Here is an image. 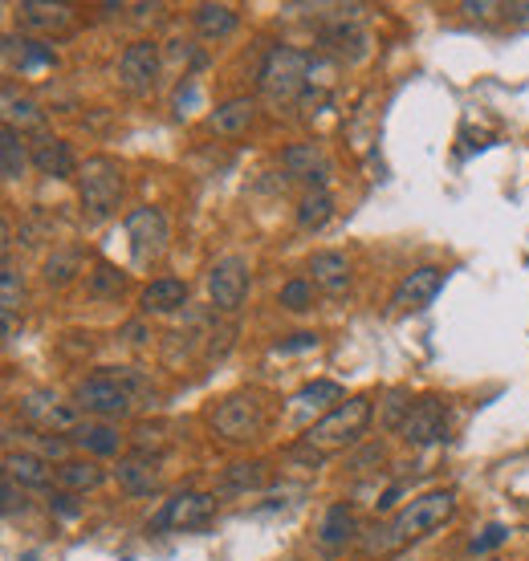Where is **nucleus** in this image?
<instances>
[{"mask_svg":"<svg viewBox=\"0 0 529 561\" xmlns=\"http://www.w3.org/2000/svg\"><path fill=\"white\" fill-rule=\"evenodd\" d=\"M249 293V261L245 257H224L208 269V297L216 309H237Z\"/></svg>","mask_w":529,"mask_h":561,"instance_id":"obj_12","label":"nucleus"},{"mask_svg":"<svg viewBox=\"0 0 529 561\" xmlns=\"http://www.w3.org/2000/svg\"><path fill=\"white\" fill-rule=\"evenodd\" d=\"M310 281L326 293H342L350 285V261L342 253H314L310 257Z\"/></svg>","mask_w":529,"mask_h":561,"instance_id":"obj_24","label":"nucleus"},{"mask_svg":"<svg viewBox=\"0 0 529 561\" xmlns=\"http://www.w3.org/2000/svg\"><path fill=\"white\" fill-rule=\"evenodd\" d=\"M216 513V496L212 492H180V496H171V501L155 513L151 529H200L208 525Z\"/></svg>","mask_w":529,"mask_h":561,"instance_id":"obj_11","label":"nucleus"},{"mask_svg":"<svg viewBox=\"0 0 529 561\" xmlns=\"http://www.w3.org/2000/svg\"><path fill=\"white\" fill-rule=\"evenodd\" d=\"M123 167L114 163L110 155H94L82 163V175H78V192H82V204L90 212V220H110L119 212V200H123Z\"/></svg>","mask_w":529,"mask_h":561,"instance_id":"obj_4","label":"nucleus"},{"mask_svg":"<svg viewBox=\"0 0 529 561\" xmlns=\"http://www.w3.org/2000/svg\"><path fill=\"white\" fill-rule=\"evenodd\" d=\"M456 517V492L452 488H436V492H424L416 496L407 509H399L387 525H375L367 537H363V553L367 557H379V553H391L407 541H420L428 533H436L440 525H448Z\"/></svg>","mask_w":529,"mask_h":561,"instance_id":"obj_1","label":"nucleus"},{"mask_svg":"<svg viewBox=\"0 0 529 561\" xmlns=\"http://www.w3.org/2000/svg\"><path fill=\"white\" fill-rule=\"evenodd\" d=\"M188 301V285L180 277H155L143 289V314H171Z\"/></svg>","mask_w":529,"mask_h":561,"instance_id":"obj_22","label":"nucleus"},{"mask_svg":"<svg viewBox=\"0 0 529 561\" xmlns=\"http://www.w3.org/2000/svg\"><path fill=\"white\" fill-rule=\"evenodd\" d=\"M192 21H196V33L204 41H224V37L237 33V25H241V17H237V9H232V5H200L192 13Z\"/></svg>","mask_w":529,"mask_h":561,"instance_id":"obj_23","label":"nucleus"},{"mask_svg":"<svg viewBox=\"0 0 529 561\" xmlns=\"http://www.w3.org/2000/svg\"><path fill=\"white\" fill-rule=\"evenodd\" d=\"M330 216H334V196L322 192V187H310V192L298 200V228L314 232V228L330 224Z\"/></svg>","mask_w":529,"mask_h":561,"instance_id":"obj_31","label":"nucleus"},{"mask_svg":"<svg viewBox=\"0 0 529 561\" xmlns=\"http://www.w3.org/2000/svg\"><path fill=\"white\" fill-rule=\"evenodd\" d=\"M57 480H62L66 492H90V488L106 484V468L98 460H66L57 468Z\"/></svg>","mask_w":529,"mask_h":561,"instance_id":"obj_28","label":"nucleus"},{"mask_svg":"<svg viewBox=\"0 0 529 561\" xmlns=\"http://www.w3.org/2000/svg\"><path fill=\"white\" fill-rule=\"evenodd\" d=\"M281 305H285V309H293V314H306V309L314 305V285H310V281H302V277L285 281V285H281Z\"/></svg>","mask_w":529,"mask_h":561,"instance_id":"obj_37","label":"nucleus"},{"mask_svg":"<svg viewBox=\"0 0 529 561\" xmlns=\"http://www.w3.org/2000/svg\"><path fill=\"white\" fill-rule=\"evenodd\" d=\"M310 66H314V57L302 53V49H293V45H273L261 61V74H257V86L265 94L269 106H289V102H298L310 86Z\"/></svg>","mask_w":529,"mask_h":561,"instance_id":"obj_3","label":"nucleus"},{"mask_svg":"<svg viewBox=\"0 0 529 561\" xmlns=\"http://www.w3.org/2000/svg\"><path fill=\"white\" fill-rule=\"evenodd\" d=\"M269 484V464L261 460H241V464H228L216 480V492L220 496H245V492H257Z\"/></svg>","mask_w":529,"mask_h":561,"instance_id":"obj_19","label":"nucleus"},{"mask_svg":"<svg viewBox=\"0 0 529 561\" xmlns=\"http://www.w3.org/2000/svg\"><path fill=\"white\" fill-rule=\"evenodd\" d=\"M355 537H359V517H355V509H350V505H330L322 513V525H318V545L322 549L338 553Z\"/></svg>","mask_w":529,"mask_h":561,"instance_id":"obj_18","label":"nucleus"},{"mask_svg":"<svg viewBox=\"0 0 529 561\" xmlns=\"http://www.w3.org/2000/svg\"><path fill=\"white\" fill-rule=\"evenodd\" d=\"M5 476L17 480L21 488H45L49 484V468L41 456H29V452H9L5 456Z\"/></svg>","mask_w":529,"mask_h":561,"instance_id":"obj_29","label":"nucleus"},{"mask_svg":"<svg viewBox=\"0 0 529 561\" xmlns=\"http://www.w3.org/2000/svg\"><path fill=\"white\" fill-rule=\"evenodd\" d=\"M70 435H74V444H78L82 452H90L94 460L119 456V448H123V435H119V427H110V423H78Z\"/></svg>","mask_w":529,"mask_h":561,"instance_id":"obj_21","label":"nucleus"},{"mask_svg":"<svg viewBox=\"0 0 529 561\" xmlns=\"http://www.w3.org/2000/svg\"><path fill=\"white\" fill-rule=\"evenodd\" d=\"M74 403L98 419H127L139 399L131 395V387L119 379V370H102V374H90V379L78 383L74 391Z\"/></svg>","mask_w":529,"mask_h":561,"instance_id":"obj_5","label":"nucleus"},{"mask_svg":"<svg viewBox=\"0 0 529 561\" xmlns=\"http://www.w3.org/2000/svg\"><path fill=\"white\" fill-rule=\"evenodd\" d=\"M17 305H21V285L13 265L5 261V273H0V314H5V334L13 338V318H17Z\"/></svg>","mask_w":529,"mask_h":561,"instance_id":"obj_35","label":"nucleus"},{"mask_svg":"<svg viewBox=\"0 0 529 561\" xmlns=\"http://www.w3.org/2000/svg\"><path fill=\"white\" fill-rule=\"evenodd\" d=\"M70 21H74L70 5H49V0H25V5H21V25L25 29L49 33V29H66Z\"/></svg>","mask_w":529,"mask_h":561,"instance_id":"obj_25","label":"nucleus"},{"mask_svg":"<svg viewBox=\"0 0 529 561\" xmlns=\"http://www.w3.org/2000/svg\"><path fill=\"white\" fill-rule=\"evenodd\" d=\"M21 415H25V423H33L37 431H53V435L78 427V423H74V407H66L53 391H33V395H25V399H21Z\"/></svg>","mask_w":529,"mask_h":561,"instance_id":"obj_14","label":"nucleus"},{"mask_svg":"<svg viewBox=\"0 0 529 561\" xmlns=\"http://www.w3.org/2000/svg\"><path fill=\"white\" fill-rule=\"evenodd\" d=\"M403 399H407V391H391V395H387V427H395V431H399L403 419H407L403 411H411V403H403Z\"/></svg>","mask_w":529,"mask_h":561,"instance_id":"obj_41","label":"nucleus"},{"mask_svg":"<svg viewBox=\"0 0 529 561\" xmlns=\"http://www.w3.org/2000/svg\"><path fill=\"white\" fill-rule=\"evenodd\" d=\"M159 78V45L155 41H135L119 57V82L127 94H147Z\"/></svg>","mask_w":529,"mask_h":561,"instance_id":"obj_13","label":"nucleus"},{"mask_svg":"<svg viewBox=\"0 0 529 561\" xmlns=\"http://www.w3.org/2000/svg\"><path fill=\"white\" fill-rule=\"evenodd\" d=\"M82 273V253L78 248H57V253L45 261V281L49 285H70Z\"/></svg>","mask_w":529,"mask_h":561,"instance_id":"obj_33","label":"nucleus"},{"mask_svg":"<svg viewBox=\"0 0 529 561\" xmlns=\"http://www.w3.org/2000/svg\"><path fill=\"white\" fill-rule=\"evenodd\" d=\"M399 435H403V444H411V448L440 444L444 435H448V407H444L436 395H428V399H420V403H411V411H407Z\"/></svg>","mask_w":529,"mask_h":561,"instance_id":"obj_9","label":"nucleus"},{"mask_svg":"<svg viewBox=\"0 0 529 561\" xmlns=\"http://www.w3.org/2000/svg\"><path fill=\"white\" fill-rule=\"evenodd\" d=\"M444 281H448V273H444L440 265H420V269H411V273L395 285V293H391V309H395V314H416V309H428V305L436 301V293L444 289Z\"/></svg>","mask_w":529,"mask_h":561,"instance_id":"obj_10","label":"nucleus"},{"mask_svg":"<svg viewBox=\"0 0 529 561\" xmlns=\"http://www.w3.org/2000/svg\"><path fill=\"white\" fill-rule=\"evenodd\" d=\"M399 492H403V488H399V484H395V488H387V492H383V496H379V509H391V505H395V501H399Z\"/></svg>","mask_w":529,"mask_h":561,"instance_id":"obj_46","label":"nucleus"},{"mask_svg":"<svg viewBox=\"0 0 529 561\" xmlns=\"http://www.w3.org/2000/svg\"><path fill=\"white\" fill-rule=\"evenodd\" d=\"M346 399V391L338 387V383H330V379H318V383H310V387H302L298 395L289 399V407H293V415H306V411H322V407H338Z\"/></svg>","mask_w":529,"mask_h":561,"instance_id":"obj_27","label":"nucleus"},{"mask_svg":"<svg viewBox=\"0 0 529 561\" xmlns=\"http://www.w3.org/2000/svg\"><path fill=\"white\" fill-rule=\"evenodd\" d=\"M29 163H33V151L25 147V135L5 127V131H0V171H5V179L9 183L21 179L29 171Z\"/></svg>","mask_w":529,"mask_h":561,"instance_id":"obj_26","label":"nucleus"},{"mask_svg":"<svg viewBox=\"0 0 529 561\" xmlns=\"http://www.w3.org/2000/svg\"><path fill=\"white\" fill-rule=\"evenodd\" d=\"M0 496H5V517H13V513H17V505L25 509V488H21L17 480H9V476L0 480Z\"/></svg>","mask_w":529,"mask_h":561,"instance_id":"obj_39","label":"nucleus"},{"mask_svg":"<svg viewBox=\"0 0 529 561\" xmlns=\"http://www.w3.org/2000/svg\"><path fill=\"white\" fill-rule=\"evenodd\" d=\"M505 541H509V529H505L501 521H493V525H485L481 537H473V553H489V549H497V545H505Z\"/></svg>","mask_w":529,"mask_h":561,"instance_id":"obj_38","label":"nucleus"},{"mask_svg":"<svg viewBox=\"0 0 529 561\" xmlns=\"http://www.w3.org/2000/svg\"><path fill=\"white\" fill-rule=\"evenodd\" d=\"M253 118H257V102L253 98H228V102H220L212 114H208V127L216 131V135H245L249 127H253Z\"/></svg>","mask_w":529,"mask_h":561,"instance_id":"obj_20","label":"nucleus"},{"mask_svg":"<svg viewBox=\"0 0 529 561\" xmlns=\"http://www.w3.org/2000/svg\"><path fill=\"white\" fill-rule=\"evenodd\" d=\"M192 106H200V86L192 78H184V86L175 90V110H180V118H184V114H192Z\"/></svg>","mask_w":529,"mask_h":561,"instance_id":"obj_40","label":"nucleus"},{"mask_svg":"<svg viewBox=\"0 0 529 561\" xmlns=\"http://www.w3.org/2000/svg\"><path fill=\"white\" fill-rule=\"evenodd\" d=\"M281 167L293 175V179H306L310 187H322L326 192V183H330V159L322 155L318 143H293L281 151Z\"/></svg>","mask_w":529,"mask_h":561,"instance_id":"obj_15","label":"nucleus"},{"mask_svg":"<svg viewBox=\"0 0 529 561\" xmlns=\"http://www.w3.org/2000/svg\"><path fill=\"white\" fill-rule=\"evenodd\" d=\"M114 480H119V488L127 496H151V492H159V460L131 452L114 468Z\"/></svg>","mask_w":529,"mask_h":561,"instance_id":"obj_16","label":"nucleus"},{"mask_svg":"<svg viewBox=\"0 0 529 561\" xmlns=\"http://www.w3.org/2000/svg\"><path fill=\"white\" fill-rule=\"evenodd\" d=\"M49 509H53L57 517H66V521H74V517L82 513V505L74 501V492H57V496H53V501H49Z\"/></svg>","mask_w":529,"mask_h":561,"instance_id":"obj_42","label":"nucleus"},{"mask_svg":"<svg viewBox=\"0 0 529 561\" xmlns=\"http://www.w3.org/2000/svg\"><path fill=\"white\" fill-rule=\"evenodd\" d=\"M318 338L314 334H293L289 342H277V354H298V350H314Z\"/></svg>","mask_w":529,"mask_h":561,"instance_id":"obj_43","label":"nucleus"},{"mask_svg":"<svg viewBox=\"0 0 529 561\" xmlns=\"http://www.w3.org/2000/svg\"><path fill=\"white\" fill-rule=\"evenodd\" d=\"M5 53L17 57V70L21 74H37V70H45V66H53V61H57L49 45H41V41H17V37L5 41Z\"/></svg>","mask_w":529,"mask_h":561,"instance_id":"obj_32","label":"nucleus"},{"mask_svg":"<svg viewBox=\"0 0 529 561\" xmlns=\"http://www.w3.org/2000/svg\"><path fill=\"white\" fill-rule=\"evenodd\" d=\"M33 167L49 179H70L78 171V159H74V147L66 139H53V135H41L33 143Z\"/></svg>","mask_w":529,"mask_h":561,"instance_id":"obj_17","label":"nucleus"},{"mask_svg":"<svg viewBox=\"0 0 529 561\" xmlns=\"http://www.w3.org/2000/svg\"><path fill=\"white\" fill-rule=\"evenodd\" d=\"M86 285H90V293L94 297H119L123 293V273L119 269H114V265H106V261H98L90 273H86Z\"/></svg>","mask_w":529,"mask_h":561,"instance_id":"obj_34","label":"nucleus"},{"mask_svg":"<svg viewBox=\"0 0 529 561\" xmlns=\"http://www.w3.org/2000/svg\"><path fill=\"white\" fill-rule=\"evenodd\" d=\"M131 444H135V452H139V456H151V460H159V456L167 452L163 427H151V423H139V427L131 431Z\"/></svg>","mask_w":529,"mask_h":561,"instance_id":"obj_36","label":"nucleus"},{"mask_svg":"<svg viewBox=\"0 0 529 561\" xmlns=\"http://www.w3.org/2000/svg\"><path fill=\"white\" fill-rule=\"evenodd\" d=\"M5 127L13 131H45V114L33 98H17V90H5Z\"/></svg>","mask_w":529,"mask_h":561,"instance_id":"obj_30","label":"nucleus"},{"mask_svg":"<svg viewBox=\"0 0 529 561\" xmlns=\"http://www.w3.org/2000/svg\"><path fill=\"white\" fill-rule=\"evenodd\" d=\"M501 5H493V0H481V5H477V0H464V5H460V13H468V17H473V21H485V17H493Z\"/></svg>","mask_w":529,"mask_h":561,"instance_id":"obj_44","label":"nucleus"},{"mask_svg":"<svg viewBox=\"0 0 529 561\" xmlns=\"http://www.w3.org/2000/svg\"><path fill=\"white\" fill-rule=\"evenodd\" d=\"M265 419H269V411H265V403H261L257 391L228 395V399L212 411V427H216L220 440H228V444L257 440V435L265 431Z\"/></svg>","mask_w":529,"mask_h":561,"instance_id":"obj_6","label":"nucleus"},{"mask_svg":"<svg viewBox=\"0 0 529 561\" xmlns=\"http://www.w3.org/2000/svg\"><path fill=\"white\" fill-rule=\"evenodd\" d=\"M367 423H371V399L367 395L342 399L334 411H326L318 423L306 427V452H314L318 460L334 456V452H346L367 431Z\"/></svg>","mask_w":529,"mask_h":561,"instance_id":"obj_2","label":"nucleus"},{"mask_svg":"<svg viewBox=\"0 0 529 561\" xmlns=\"http://www.w3.org/2000/svg\"><path fill=\"white\" fill-rule=\"evenodd\" d=\"M66 448H70V444L57 440V435H45V440H41V452H45V456H57V460L66 456Z\"/></svg>","mask_w":529,"mask_h":561,"instance_id":"obj_45","label":"nucleus"},{"mask_svg":"<svg viewBox=\"0 0 529 561\" xmlns=\"http://www.w3.org/2000/svg\"><path fill=\"white\" fill-rule=\"evenodd\" d=\"M363 13H367L363 5L334 9V17L322 25L318 41H322L326 49H334V53L350 57V61H359V57L367 53V45H371V37H367V29H363Z\"/></svg>","mask_w":529,"mask_h":561,"instance_id":"obj_8","label":"nucleus"},{"mask_svg":"<svg viewBox=\"0 0 529 561\" xmlns=\"http://www.w3.org/2000/svg\"><path fill=\"white\" fill-rule=\"evenodd\" d=\"M127 236H131V257L135 265H159L163 253H167V240H171V228H167V216L159 208H135L127 216Z\"/></svg>","mask_w":529,"mask_h":561,"instance_id":"obj_7","label":"nucleus"}]
</instances>
